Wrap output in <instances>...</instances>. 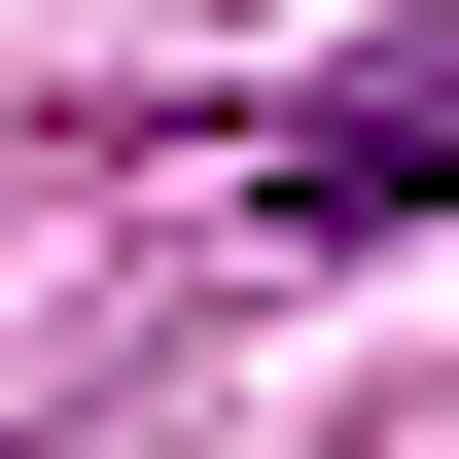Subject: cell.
I'll return each mask as SVG.
<instances>
[{
    "mask_svg": "<svg viewBox=\"0 0 459 459\" xmlns=\"http://www.w3.org/2000/svg\"><path fill=\"white\" fill-rule=\"evenodd\" d=\"M389 212H459V0H424V36H353L318 107H283V247H389Z\"/></svg>",
    "mask_w": 459,
    "mask_h": 459,
    "instance_id": "1",
    "label": "cell"
}]
</instances>
